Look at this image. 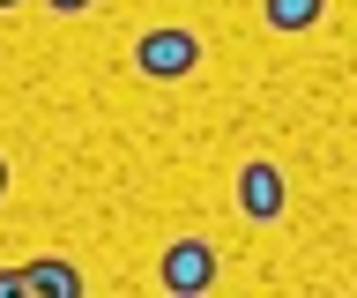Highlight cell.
Instances as JSON below:
<instances>
[{
    "instance_id": "1",
    "label": "cell",
    "mask_w": 357,
    "mask_h": 298,
    "mask_svg": "<svg viewBox=\"0 0 357 298\" xmlns=\"http://www.w3.org/2000/svg\"><path fill=\"white\" fill-rule=\"evenodd\" d=\"M134 68L149 75V82H178V75L201 68V38L194 30H149V38L134 45Z\"/></svg>"
},
{
    "instance_id": "2",
    "label": "cell",
    "mask_w": 357,
    "mask_h": 298,
    "mask_svg": "<svg viewBox=\"0 0 357 298\" xmlns=\"http://www.w3.org/2000/svg\"><path fill=\"white\" fill-rule=\"evenodd\" d=\"M156 276H164V291L201 298L208 283H216V246H208V239H172L164 261H156Z\"/></svg>"
},
{
    "instance_id": "3",
    "label": "cell",
    "mask_w": 357,
    "mask_h": 298,
    "mask_svg": "<svg viewBox=\"0 0 357 298\" xmlns=\"http://www.w3.org/2000/svg\"><path fill=\"white\" fill-rule=\"evenodd\" d=\"M238 209L253 224H275V216H283V172H275V164H245L238 172Z\"/></svg>"
},
{
    "instance_id": "4",
    "label": "cell",
    "mask_w": 357,
    "mask_h": 298,
    "mask_svg": "<svg viewBox=\"0 0 357 298\" xmlns=\"http://www.w3.org/2000/svg\"><path fill=\"white\" fill-rule=\"evenodd\" d=\"M22 291H38V298H82V269H75V261H30V269H22Z\"/></svg>"
},
{
    "instance_id": "5",
    "label": "cell",
    "mask_w": 357,
    "mask_h": 298,
    "mask_svg": "<svg viewBox=\"0 0 357 298\" xmlns=\"http://www.w3.org/2000/svg\"><path fill=\"white\" fill-rule=\"evenodd\" d=\"M328 15V0H268V30H312Z\"/></svg>"
},
{
    "instance_id": "6",
    "label": "cell",
    "mask_w": 357,
    "mask_h": 298,
    "mask_svg": "<svg viewBox=\"0 0 357 298\" xmlns=\"http://www.w3.org/2000/svg\"><path fill=\"white\" fill-rule=\"evenodd\" d=\"M22 291V269H0V298H15Z\"/></svg>"
},
{
    "instance_id": "7",
    "label": "cell",
    "mask_w": 357,
    "mask_h": 298,
    "mask_svg": "<svg viewBox=\"0 0 357 298\" xmlns=\"http://www.w3.org/2000/svg\"><path fill=\"white\" fill-rule=\"evenodd\" d=\"M45 8H60V15H75V8H89V0H45Z\"/></svg>"
},
{
    "instance_id": "8",
    "label": "cell",
    "mask_w": 357,
    "mask_h": 298,
    "mask_svg": "<svg viewBox=\"0 0 357 298\" xmlns=\"http://www.w3.org/2000/svg\"><path fill=\"white\" fill-rule=\"evenodd\" d=\"M0 194H8V157H0Z\"/></svg>"
},
{
    "instance_id": "9",
    "label": "cell",
    "mask_w": 357,
    "mask_h": 298,
    "mask_svg": "<svg viewBox=\"0 0 357 298\" xmlns=\"http://www.w3.org/2000/svg\"><path fill=\"white\" fill-rule=\"evenodd\" d=\"M0 8H15V0H0Z\"/></svg>"
}]
</instances>
